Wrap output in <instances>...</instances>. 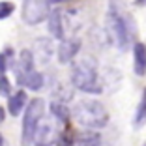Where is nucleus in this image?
Wrapping results in <instances>:
<instances>
[{
  "label": "nucleus",
  "mask_w": 146,
  "mask_h": 146,
  "mask_svg": "<svg viewBox=\"0 0 146 146\" xmlns=\"http://www.w3.org/2000/svg\"><path fill=\"white\" fill-rule=\"evenodd\" d=\"M133 69L139 77L146 73V47L144 43H135L133 47Z\"/></svg>",
  "instance_id": "9d476101"
},
{
  "label": "nucleus",
  "mask_w": 146,
  "mask_h": 146,
  "mask_svg": "<svg viewBox=\"0 0 146 146\" xmlns=\"http://www.w3.org/2000/svg\"><path fill=\"white\" fill-rule=\"evenodd\" d=\"M28 105V99H26V94L23 90H19V92H15L13 96H9V101H8V111H9V114H13V116H19L21 114V111Z\"/></svg>",
  "instance_id": "f8f14e48"
},
{
  "label": "nucleus",
  "mask_w": 146,
  "mask_h": 146,
  "mask_svg": "<svg viewBox=\"0 0 146 146\" xmlns=\"http://www.w3.org/2000/svg\"><path fill=\"white\" fill-rule=\"evenodd\" d=\"M79 49H81V39L79 38H64L60 39L58 47H56V56L60 64H69L73 58L77 56Z\"/></svg>",
  "instance_id": "0eeeda50"
},
{
  "label": "nucleus",
  "mask_w": 146,
  "mask_h": 146,
  "mask_svg": "<svg viewBox=\"0 0 146 146\" xmlns=\"http://www.w3.org/2000/svg\"><path fill=\"white\" fill-rule=\"evenodd\" d=\"M49 30L54 36L56 39H64V17H62L60 9H54V11L49 13Z\"/></svg>",
  "instance_id": "9b49d317"
},
{
  "label": "nucleus",
  "mask_w": 146,
  "mask_h": 146,
  "mask_svg": "<svg viewBox=\"0 0 146 146\" xmlns=\"http://www.w3.org/2000/svg\"><path fill=\"white\" fill-rule=\"evenodd\" d=\"M77 146H101V135L94 129H86L77 137Z\"/></svg>",
  "instance_id": "ddd939ff"
},
{
  "label": "nucleus",
  "mask_w": 146,
  "mask_h": 146,
  "mask_svg": "<svg viewBox=\"0 0 146 146\" xmlns=\"http://www.w3.org/2000/svg\"><path fill=\"white\" fill-rule=\"evenodd\" d=\"M71 84L86 94H101L103 84L99 82L98 62L94 56H81L71 66Z\"/></svg>",
  "instance_id": "f257e3e1"
},
{
  "label": "nucleus",
  "mask_w": 146,
  "mask_h": 146,
  "mask_svg": "<svg viewBox=\"0 0 146 146\" xmlns=\"http://www.w3.org/2000/svg\"><path fill=\"white\" fill-rule=\"evenodd\" d=\"M0 146H6V142H4V137H2V133H0Z\"/></svg>",
  "instance_id": "4be33fe9"
},
{
  "label": "nucleus",
  "mask_w": 146,
  "mask_h": 146,
  "mask_svg": "<svg viewBox=\"0 0 146 146\" xmlns=\"http://www.w3.org/2000/svg\"><path fill=\"white\" fill-rule=\"evenodd\" d=\"M73 118L86 129H101L109 122V112L98 99H81L73 107Z\"/></svg>",
  "instance_id": "7ed1b4c3"
},
{
  "label": "nucleus",
  "mask_w": 146,
  "mask_h": 146,
  "mask_svg": "<svg viewBox=\"0 0 146 146\" xmlns=\"http://www.w3.org/2000/svg\"><path fill=\"white\" fill-rule=\"evenodd\" d=\"M105 32L114 47L125 51L131 41V34H135V21L129 15H124L120 9H116L112 4L105 17Z\"/></svg>",
  "instance_id": "f03ea898"
},
{
  "label": "nucleus",
  "mask_w": 146,
  "mask_h": 146,
  "mask_svg": "<svg viewBox=\"0 0 146 146\" xmlns=\"http://www.w3.org/2000/svg\"><path fill=\"white\" fill-rule=\"evenodd\" d=\"M49 2H52V4H64V2H69V0H49Z\"/></svg>",
  "instance_id": "aec40b11"
},
{
  "label": "nucleus",
  "mask_w": 146,
  "mask_h": 146,
  "mask_svg": "<svg viewBox=\"0 0 146 146\" xmlns=\"http://www.w3.org/2000/svg\"><path fill=\"white\" fill-rule=\"evenodd\" d=\"M23 84L26 86V88H30V90H41L43 88V75L39 71H36V69H32L28 75H26V79H25V82Z\"/></svg>",
  "instance_id": "dca6fc26"
},
{
  "label": "nucleus",
  "mask_w": 146,
  "mask_h": 146,
  "mask_svg": "<svg viewBox=\"0 0 146 146\" xmlns=\"http://www.w3.org/2000/svg\"><path fill=\"white\" fill-rule=\"evenodd\" d=\"M34 69V54H32V51H23L21 52V58H19L17 66H15V71H17V82L19 84H23L26 79V75Z\"/></svg>",
  "instance_id": "1a4fd4ad"
},
{
  "label": "nucleus",
  "mask_w": 146,
  "mask_h": 146,
  "mask_svg": "<svg viewBox=\"0 0 146 146\" xmlns=\"http://www.w3.org/2000/svg\"><path fill=\"white\" fill-rule=\"evenodd\" d=\"M60 122L56 118H41V122L38 124L34 131L32 142L36 146H52L56 144V139L60 135Z\"/></svg>",
  "instance_id": "39448f33"
},
{
  "label": "nucleus",
  "mask_w": 146,
  "mask_h": 146,
  "mask_svg": "<svg viewBox=\"0 0 146 146\" xmlns=\"http://www.w3.org/2000/svg\"><path fill=\"white\" fill-rule=\"evenodd\" d=\"M9 66H13V52L11 49H6L4 52H0V73H6Z\"/></svg>",
  "instance_id": "f3484780"
},
{
  "label": "nucleus",
  "mask_w": 146,
  "mask_h": 146,
  "mask_svg": "<svg viewBox=\"0 0 146 146\" xmlns=\"http://www.w3.org/2000/svg\"><path fill=\"white\" fill-rule=\"evenodd\" d=\"M144 124H146V88L141 94V101H139V107L135 111V118H133L135 127H142Z\"/></svg>",
  "instance_id": "4468645a"
},
{
  "label": "nucleus",
  "mask_w": 146,
  "mask_h": 146,
  "mask_svg": "<svg viewBox=\"0 0 146 146\" xmlns=\"http://www.w3.org/2000/svg\"><path fill=\"white\" fill-rule=\"evenodd\" d=\"M137 4L139 6H146V0H137Z\"/></svg>",
  "instance_id": "5701e85b"
},
{
  "label": "nucleus",
  "mask_w": 146,
  "mask_h": 146,
  "mask_svg": "<svg viewBox=\"0 0 146 146\" xmlns=\"http://www.w3.org/2000/svg\"><path fill=\"white\" fill-rule=\"evenodd\" d=\"M51 112H52V118H56L62 125H68V122H69V111H68V107H66L64 103L54 101V103L51 105Z\"/></svg>",
  "instance_id": "2eb2a0df"
},
{
  "label": "nucleus",
  "mask_w": 146,
  "mask_h": 146,
  "mask_svg": "<svg viewBox=\"0 0 146 146\" xmlns=\"http://www.w3.org/2000/svg\"><path fill=\"white\" fill-rule=\"evenodd\" d=\"M0 96L2 98H9L11 96V82L8 81L6 73H0Z\"/></svg>",
  "instance_id": "a211bd4d"
},
{
  "label": "nucleus",
  "mask_w": 146,
  "mask_h": 146,
  "mask_svg": "<svg viewBox=\"0 0 146 146\" xmlns=\"http://www.w3.org/2000/svg\"><path fill=\"white\" fill-rule=\"evenodd\" d=\"M142 146H146V142H144V144H142Z\"/></svg>",
  "instance_id": "b1692460"
},
{
  "label": "nucleus",
  "mask_w": 146,
  "mask_h": 146,
  "mask_svg": "<svg viewBox=\"0 0 146 146\" xmlns=\"http://www.w3.org/2000/svg\"><path fill=\"white\" fill-rule=\"evenodd\" d=\"M34 58L39 62V64H49L54 54V45L51 43L49 38H39L36 41V47H34Z\"/></svg>",
  "instance_id": "6e6552de"
},
{
  "label": "nucleus",
  "mask_w": 146,
  "mask_h": 146,
  "mask_svg": "<svg viewBox=\"0 0 146 146\" xmlns=\"http://www.w3.org/2000/svg\"><path fill=\"white\" fill-rule=\"evenodd\" d=\"M0 122H4V109L0 107Z\"/></svg>",
  "instance_id": "412c9836"
},
{
  "label": "nucleus",
  "mask_w": 146,
  "mask_h": 146,
  "mask_svg": "<svg viewBox=\"0 0 146 146\" xmlns=\"http://www.w3.org/2000/svg\"><path fill=\"white\" fill-rule=\"evenodd\" d=\"M49 0H23V21L26 25H39L49 17Z\"/></svg>",
  "instance_id": "423d86ee"
},
{
  "label": "nucleus",
  "mask_w": 146,
  "mask_h": 146,
  "mask_svg": "<svg viewBox=\"0 0 146 146\" xmlns=\"http://www.w3.org/2000/svg\"><path fill=\"white\" fill-rule=\"evenodd\" d=\"M13 9H15L13 2H0V19H8L13 13Z\"/></svg>",
  "instance_id": "6ab92c4d"
},
{
  "label": "nucleus",
  "mask_w": 146,
  "mask_h": 146,
  "mask_svg": "<svg viewBox=\"0 0 146 146\" xmlns=\"http://www.w3.org/2000/svg\"><path fill=\"white\" fill-rule=\"evenodd\" d=\"M43 114H45V103L43 99H32L28 101L26 105V112H25V118H23V146L30 144L32 142V137H34V131L38 127V124L41 122Z\"/></svg>",
  "instance_id": "20e7f679"
}]
</instances>
